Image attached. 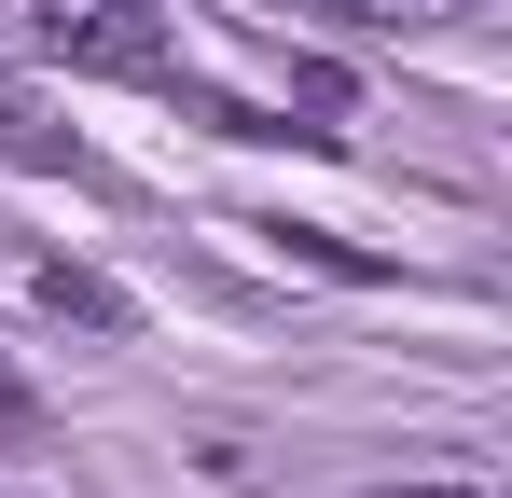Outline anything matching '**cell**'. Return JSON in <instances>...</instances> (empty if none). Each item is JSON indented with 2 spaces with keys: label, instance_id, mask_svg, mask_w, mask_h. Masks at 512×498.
Returning <instances> with one entry per match:
<instances>
[{
  "label": "cell",
  "instance_id": "obj_1",
  "mask_svg": "<svg viewBox=\"0 0 512 498\" xmlns=\"http://www.w3.org/2000/svg\"><path fill=\"white\" fill-rule=\"evenodd\" d=\"M14 28L70 70H125V83H167V28L153 0H14Z\"/></svg>",
  "mask_w": 512,
  "mask_h": 498
},
{
  "label": "cell",
  "instance_id": "obj_2",
  "mask_svg": "<svg viewBox=\"0 0 512 498\" xmlns=\"http://www.w3.org/2000/svg\"><path fill=\"white\" fill-rule=\"evenodd\" d=\"M346 28H388V42H429V28H471V0H319Z\"/></svg>",
  "mask_w": 512,
  "mask_h": 498
},
{
  "label": "cell",
  "instance_id": "obj_3",
  "mask_svg": "<svg viewBox=\"0 0 512 498\" xmlns=\"http://www.w3.org/2000/svg\"><path fill=\"white\" fill-rule=\"evenodd\" d=\"M42 305H56V319H84V332H125V291L84 277V263H42Z\"/></svg>",
  "mask_w": 512,
  "mask_h": 498
},
{
  "label": "cell",
  "instance_id": "obj_4",
  "mask_svg": "<svg viewBox=\"0 0 512 498\" xmlns=\"http://www.w3.org/2000/svg\"><path fill=\"white\" fill-rule=\"evenodd\" d=\"M0 153H14V166H70V139H28V111L0 97Z\"/></svg>",
  "mask_w": 512,
  "mask_h": 498
},
{
  "label": "cell",
  "instance_id": "obj_5",
  "mask_svg": "<svg viewBox=\"0 0 512 498\" xmlns=\"http://www.w3.org/2000/svg\"><path fill=\"white\" fill-rule=\"evenodd\" d=\"M0 429H28V374L14 360H0Z\"/></svg>",
  "mask_w": 512,
  "mask_h": 498
},
{
  "label": "cell",
  "instance_id": "obj_6",
  "mask_svg": "<svg viewBox=\"0 0 512 498\" xmlns=\"http://www.w3.org/2000/svg\"><path fill=\"white\" fill-rule=\"evenodd\" d=\"M402 498H499V485H471V471H457V485H402Z\"/></svg>",
  "mask_w": 512,
  "mask_h": 498
},
{
  "label": "cell",
  "instance_id": "obj_7",
  "mask_svg": "<svg viewBox=\"0 0 512 498\" xmlns=\"http://www.w3.org/2000/svg\"><path fill=\"white\" fill-rule=\"evenodd\" d=\"M0 498H14V485H0Z\"/></svg>",
  "mask_w": 512,
  "mask_h": 498
}]
</instances>
